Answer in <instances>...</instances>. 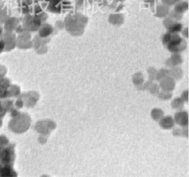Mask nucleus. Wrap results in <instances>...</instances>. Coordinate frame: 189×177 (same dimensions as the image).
<instances>
[{
  "label": "nucleus",
  "mask_w": 189,
  "mask_h": 177,
  "mask_svg": "<svg viewBox=\"0 0 189 177\" xmlns=\"http://www.w3.org/2000/svg\"><path fill=\"white\" fill-rule=\"evenodd\" d=\"M163 91H171L175 87V81L174 79L170 76H167L162 80L160 84Z\"/></svg>",
  "instance_id": "f257e3e1"
},
{
  "label": "nucleus",
  "mask_w": 189,
  "mask_h": 177,
  "mask_svg": "<svg viewBox=\"0 0 189 177\" xmlns=\"http://www.w3.org/2000/svg\"><path fill=\"white\" fill-rule=\"evenodd\" d=\"M188 114L186 112H179L175 115V121L177 124L181 126L188 125Z\"/></svg>",
  "instance_id": "f03ea898"
},
{
  "label": "nucleus",
  "mask_w": 189,
  "mask_h": 177,
  "mask_svg": "<svg viewBox=\"0 0 189 177\" xmlns=\"http://www.w3.org/2000/svg\"><path fill=\"white\" fill-rule=\"evenodd\" d=\"M160 125L164 129H170L174 125V121L171 117H165L160 121Z\"/></svg>",
  "instance_id": "7ed1b4c3"
},
{
  "label": "nucleus",
  "mask_w": 189,
  "mask_h": 177,
  "mask_svg": "<svg viewBox=\"0 0 189 177\" xmlns=\"http://www.w3.org/2000/svg\"><path fill=\"white\" fill-rule=\"evenodd\" d=\"M163 115V112L159 109H154L152 111V117L155 121L159 120Z\"/></svg>",
  "instance_id": "20e7f679"
},
{
  "label": "nucleus",
  "mask_w": 189,
  "mask_h": 177,
  "mask_svg": "<svg viewBox=\"0 0 189 177\" xmlns=\"http://www.w3.org/2000/svg\"><path fill=\"white\" fill-rule=\"evenodd\" d=\"M170 74V77H172L173 79H175L176 80H180V79H181L182 76H183V73L181 70L178 69H174L172 71H171L170 73H169Z\"/></svg>",
  "instance_id": "39448f33"
},
{
  "label": "nucleus",
  "mask_w": 189,
  "mask_h": 177,
  "mask_svg": "<svg viewBox=\"0 0 189 177\" xmlns=\"http://www.w3.org/2000/svg\"><path fill=\"white\" fill-rule=\"evenodd\" d=\"M183 106H184L183 101L181 99H180V98L174 99V101L172 102V107L177 110L182 109Z\"/></svg>",
  "instance_id": "423d86ee"
},
{
  "label": "nucleus",
  "mask_w": 189,
  "mask_h": 177,
  "mask_svg": "<svg viewBox=\"0 0 189 177\" xmlns=\"http://www.w3.org/2000/svg\"><path fill=\"white\" fill-rule=\"evenodd\" d=\"M133 82L135 84H140L144 82V77L140 74H137L133 77Z\"/></svg>",
  "instance_id": "0eeeda50"
},
{
  "label": "nucleus",
  "mask_w": 189,
  "mask_h": 177,
  "mask_svg": "<svg viewBox=\"0 0 189 177\" xmlns=\"http://www.w3.org/2000/svg\"><path fill=\"white\" fill-rule=\"evenodd\" d=\"M171 96H172V95L168 91H162L159 95V97L161 99H162L164 100L169 99Z\"/></svg>",
  "instance_id": "6e6552de"
},
{
  "label": "nucleus",
  "mask_w": 189,
  "mask_h": 177,
  "mask_svg": "<svg viewBox=\"0 0 189 177\" xmlns=\"http://www.w3.org/2000/svg\"><path fill=\"white\" fill-rule=\"evenodd\" d=\"M169 74V72L167 70H161L160 71V72L156 74V80H161L162 79H163L165 77H167V76Z\"/></svg>",
  "instance_id": "1a4fd4ad"
},
{
  "label": "nucleus",
  "mask_w": 189,
  "mask_h": 177,
  "mask_svg": "<svg viewBox=\"0 0 189 177\" xmlns=\"http://www.w3.org/2000/svg\"><path fill=\"white\" fill-rule=\"evenodd\" d=\"M188 135V131L185 132V129H177L174 132H173V135L174 136H185V135Z\"/></svg>",
  "instance_id": "9d476101"
},
{
  "label": "nucleus",
  "mask_w": 189,
  "mask_h": 177,
  "mask_svg": "<svg viewBox=\"0 0 189 177\" xmlns=\"http://www.w3.org/2000/svg\"><path fill=\"white\" fill-rule=\"evenodd\" d=\"M157 86L158 85H156V84H153V86H152V84H151V93H156V92H158V91H159V87Z\"/></svg>",
  "instance_id": "9b49d317"
}]
</instances>
